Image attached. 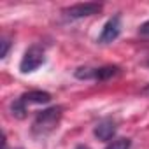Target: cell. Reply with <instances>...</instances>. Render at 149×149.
Masks as SVG:
<instances>
[{
	"mask_svg": "<svg viewBox=\"0 0 149 149\" xmlns=\"http://www.w3.org/2000/svg\"><path fill=\"white\" fill-rule=\"evenodd\" d=\"M26 105L28 104H49L51 102V95L47 91H42V90H33V91H28V93H23L19 97Z\"/></svg>",
	"mask_w": 149,
	"mask_h": 149,
	"instance_id": "cell-7",
	"label": "cell"
},
{
	"mask_svg": "<svg viewBox=\"0 0 149 149\" xmlns=\"http://www.w3.org/2000/svg\"><path fill=\"white\" fill-rule=\"evenodd\" d=\"M142 93H144V95H149V84H147V86L142 90Z\"/></svg>",
	"mask_w": 149,
	"mask_h": 149,
	"instance_id": "cell-12",
	"label": "cell"
},
{
	"mask_svg": "<svg viewBox=\"0 0 149 149\" xmlns=\"http://www.w3.org/2000/svg\"><path fill=\"white\" fill-rule=\"evenodd\" d=\"M119 74V67L116 65H104V67H79L76 68L74 76L83 81H107Z\"/></svg>",
	"mask_w": 149,
	"mask_h": 149,
	"instance_id": "cell-2",
	"label": "cell"
},
{
	"mask_svg": "<svg viewBox=\"0 0 149 149\" xmlns=\"http://www.w3.org/2000/svg\"><path fill=\"white\" fill-rule=\"evenodd\" d=\"M132 147V140L130 139H114L107 144L105 149H130Z\"/></svg>",
	"mask_w": 149,
	"mask_h": 149,
	"instance_id": "cell-9",
	"label": "cell"
},
{
	"mask_svg": "<svg viewBox=\"0 0 149 149\" xmlns=\"http://www.w3.org/2000/svg\"><path fill=\"white\" fill-rule=\"evenodd\" d=\"M44 63H46L44 47L39 46V44H33L25 51V54L19 61V70H21V74H30V72H35Z\"/></svg>",
	"mask_w": 149,
	"mask_h": 149,
	"instance_id": "cell-3",
	"label": "cell"
},
{
	"mask_svg": "<svg viewBox=\"0 0 149 149\" xmlns=\"http://www.w3.org/2000/svg\"><path fill=\"white\" fill-rule=\"evenodd\" d=\"M76 149H88V146H84V144H79V146H77Z\"/></svg>",
	"mask_w": 149,
	"mask_h": 149,
	"instance_id": "cell-13",
	"label": "cell"
},
{
	"mask_svg": "<svg viewBox=\"0 0 149 149\" xmlns=\"http://www.w3.org/2000/svg\"><path fill=\"white\" fill-rule=\"evenodd\" d=\"M119 33H121V18L112 16L105 21V25L98 35V44H111L119 37Z\"/></svg>",
	"mask_w": 149,
	"mask_h": 149,
	"instance_id": "cell-5",
	"label": "cell"
},
{
	"mask_svg": "<svg viewBox=\"0 0 149 149\" xmlns=\"http://www.w3.org/2000/svg\"><path fill=\"white\" fill-rule=\"evenodd\" d=\"M100 11H102V4H97V2H84V4H76V6L65 7L61 13H63L65 18H68V19H81V18H88V16L98 14Z\"/></svg>",
	"mask_w": 149,
	"mask_h": 149,
	"instance_id": "cell-4",
	"label": "cell"
},
{
	"mask_svg": "<svg viewBox=\"0 0 149 149\" xmlns=\"http://www.w3.org/2000/svg\"><path fill=\"white\" fill-rule=\"evenodd\" d=\"M4 149H9V147H7V142H6V139H4Z\"/></svg>",
	"mask_w": 149,
	"mask_h": 149,
	"instance_id": "cell-14",
	"label": "cell"
},
{
	"mask_svg": "<svg viewBox=\"0 0 149 149\" xmlns=\"http://www.w3.org/2000/svg\"><path fill=\"white\" fill-rule=\"evenodd\" d=\"M61 114H63V107H60V105H53V107H47L44 111H39L33 123H32L30 133L35 139L47 137L58 126V123L61 119Z\"/></svg>",
	"mask_w": 149,
	"mask_h": 149,
	"instance_id": "cell-1",
	"label": "cell"
},
{
	"mask_svg": "<svg viewBox=\"0 0 149 149\" xmlns=\"http://www.w3.org/2000/svg\"><path fill=\"white\" fill-rule=\"evenodd\" d=\"M116 130H118V125L114 119L111 118H105V119H100L95 128H93V135L102 140V142H111V139L116 135Z\"/></svg>",
	"mask_w": 149,
	"mask_h": 149,
	"instance_id": "cell-6",
	"label": "cell"
},
{
	"mask_svg": "<svg viewBox=\"0 0 149 149\" xmlns=\"http://www.w3.org/2000/svg\"><path fill=\"white\" fill-rule=\"evenodd\" d=\"M11 114L18 119H23L26 116V104L21 100V98H16L11 102Z\"/></svg>",
	"mask_w": 149,
	"mask_h": 149,
	"instance_id": "cell-8",
	"label": "cell"
},
{
	"mask_svg": "<svg viewBox=\"0 0 149 149\" xmlns=\"http://www.w3.org/2000/svg\"><path fill=\"white\" fill-rule=\"evenodd\" d=\"M0 46H2V51H0V58H6L7 56V53H9V49H11V40L7 39V37H2V42H0Z\"/></svg>",
	"mask_w": 149,
	"mask_h": 149,
	"instance_id": "cell-10",
	"label": "cell"
},
{
	"mask_svg": "<svg viewBox=\"0 0 149 149\" xmlns=\"http://www.w3.org/2000/svg\"><path fill=\"white\" fill-rule=\"evenodd\" d=\"M139 33L149 37V21H146V23H142V25L139 26Z\"/></svg>",
	"mask_w": 149,
	"mask_h": 149,
	"instance_id": "cell-11",
	"label": "cell"
}]
</instances>
